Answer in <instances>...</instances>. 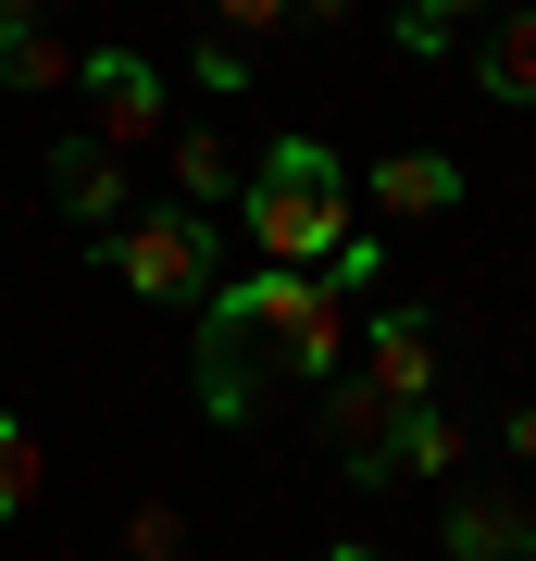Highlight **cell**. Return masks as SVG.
Returning a JSON list of instances; mask_svg holds the SVG:
<instances>
[{"instance_id":"cell-4","label":"cell","mask_w":536,"mask_h":561,"mask_svg":"<svg viewBox=\"0 0 536 561\" xmlns=\"http://www.w3.org/2000/svg\"><path fill=\"white\" fill-rule=\"evenodd\" d=\"M387 437H399V400L375 375H324V449L350 461V486H399L387 474Z\"/></svg>"},{"instance_id":"cell-9","label":"cell","mask_w":536,"mask_h":561,"mask_svg":"<svg viewBox=\"0 0 536 561\" xmlns=\"http://www.w3.org/2000/svg\"><path fill=\"white\" fill-rule=\"evenodd\" d=\"M475 76H487V101H512V113H536V0H512V13L487 25Z\"/></svg>"},{"instance_id":"cell-17","label":"cell","mask_w":536,"mask_h":561,"mask_svg":"<svg viewBox=\"0 0 536 561\" xmlns=\"http://www.w3.org/2000/svg\"><path fill=\"white\" fill-rule=\"evenodd\" d=\"M25 25H50V0H0V38H25Z\"/></svg>"},{"instance_id":"cell-2","label":"cell","mask_w":536,"mask_h":561,"mask_svg":"<svg viewBox=\"0 0 536 561\" xmlns=\"http://www.w3.org/2000/svg\"><path fill=\"white\" fill-rule=\"evenodd\" d=\"M100 262H113V287H138V300H213L225 287V238H213V213H125V225H100Z\"/></svg>"},{"instance_id":"cell-5","label":"cell","mask_w":536,"mask_h":561,"mask_svg":"<svg viewBox=\"0 0 536 561\" xmlns=\"http://www.w3.org/2000/svg\"><path fill=\"white\" fill-rule=\"evenodd\" d=\"M50 213H62V225H88V238H100V225H125V213H138V187H125V150L62 138V150H50Z\"/></svg>"},{"instance_id":"cell-19","label":"cell","mask_w":536,"mask_h":561,"mask_svg":"<svg viewBox=\"0 0 536 561\" xmlns=\"http://www.w3.org/2000/svg\"><path fill=\"white\" fill-rule=\"evenodd\" d=\"M299 13H312V25H350V13H362V0H299Z\"/></svg>"},{"instance_id":"cell-15","label":"cell","mask_w":536,"mask_h":561,"mask_svg":"<svg viewBox=\"0 0 536 561\" xmlns=\"http://www.w3.org/2000/svg\"><path fill=\"white\" fill-rule=\"evenodd\" d=\"M175 537H187L175 512H138V524H125V549H138V561H175Z\"/></svg>"},{"instance_id":"cell-6","label":"cell","mask_w":536,"mask_h":561,"mask_svg":"<svg viewBox=\"0 0 536 561\" xmlns=\"http://www.w3.org/2000/svg\"><path fill=\"white\" fill-rule=\"evenodd\" d=\"M536 549V486H461L449 500V561H524Z\"/></svg>"},{"instance_id":"cell-21","label":"cell","mask_w":536,"mask_h":561,"mask_svg":"<svg viewBox=\"0 0 536 561\" xmlns=\"http://www.w3.org/2000/svg\"><path fill=\"white\" fill-rule=\"evenodd\" d=\"M524 561H536V549H524Z\"/></svg>"},{"instance_id":"cell-16","label":"cell","mask_w":536,"mask_h":561,"mask_svg":"<svg viewBox=\"0 0 536 561\" xmlns=\"http://www.w3.org/2000/svg\"><path fill=\"white\" fill-rule=\"evenodd\" d=\"M499 449H512L524 474H536V400H512V412H499Z\"/></svg>"},{"instance_id":"cell-12","label":"cell","mask_w":536,"mask_h":561,"mask_svg":"<svg viewBox=\"0 0 536 561\" xmlns=\"http://www.w3.org/2000/svg\"><path fill=\"white\" fill-rule=\"evenodd\" d=\"M38 486H50L38 424H25V412H0V524H25V512H38Z\"/></svg>"},{"instance_id":"cell-20","label":"cell","mask_w":536,"mask_h":561,"mask_svg":"<svg viewBox=\"0 0 536 561\" xmlns=\"http://www.w3.org/2000/svg\"><path fill=\"white\" fill-rule=\"evenodd\" d=\"M312 561H387V549H312Z\"/></svg>"},{"instance_id":"cell-3","label":"cell","mask_w":536,"mask_h":561,"mask_svg":"<svg viewBox=\"0 0 536 561\" xmlns=\"http://www.w3.org/2000/svg\"><path fill=\"white\" fill-rule=\"evenodd\" d=\"M76 88H88V113H100V150L162 138V101H175L150 50H76Z\"/></svg>"},{"instance_id":"cell-14","label":"cell","mask_w":536,"mask_h":561,"mask_svg":"<svg viewBox=\"0 0 536 561\" xmlns=\"http://www.w3.org/2000/svg\"><path fill=\"white\" fill-rule=\"evenodd\" d=\"M287 25H299V0H213V38H287Z\"/></svg>"},{"instance_id":"cell-10","label":"cell","mask_w":536,"mask_h":561,"mask_svg":"<svg viewBox=\"0 0 536 561\" xmlns=\"http://www.w3.org/2000/svg\"><path fill=\"white\" fill-rule=\"evenodd\" d=\"M461 449H475V437H461V412L412 400V412H399V437H387V474H424V486H437V474H461Z\"/></svg>"},{"instance_id":"cell-7","label":"cell","mask_w":536,"mask_h":561,"mask_svg":"<svg viewBox=\"0 0 536 561\" xmlns=\"http://www.w3.org/2000/svg\"><path fill=\"white\" fill-rule=\"evenodd\" d=\"M362 375H375L399 412L437 400V324H424V312H375V324H362Z\"/></svg>"},{"instance_id":"cell-1","label":"cell","mask_w":536,"mask_h":561,"mask_svg":"<svg viewBox=\"0 0 536 561\" xmlns=\"http://www.w3.org/2000/svg\"><path fill=\"white\" fill-rule=\"evenodd\" d=\"M238 225L262 262H299V275H324V250L350 238V162L324 138H275L262 150V175L238 187Z\"/></svg>"},{"instance_id":"cell-13","label":"cell","mask_w":536,"mask_h":561,"mask_svg":"<svg viewBox=\"0 0 536 561\" xmlns=\"http://www.w3.org/2000/svg\"><path fill=\"white\" fill-rule=\"evenodd\" d=\"M0 88H13V101L25 88H76V50H62L50 25H25V38H0Z\"/></svg>"},{"instance_id":"cell-18","label":"cell","mask_w":536,"mask_h":561,"mask_svg":"<svg viewBox=\"0 0 536 561\" xmlns=\"http://www.w3.org/2000/svg\"><path fill=\"white\" fill-rule=\"evenodd\" d=\"M412 13H437V25H461V13H499V0H412Z\"/></svg>"},{"instance_id":"cell-11","label":"cell","mask_w":536,"mask_h":561,"mask_svg":"<svg viewBox=\"0 0 536 561\" xmlns=\"http://www.w3.org/2000/svg\"><path fill=\"white\" fill-rule=\"evenodd\" d=\"M175 187H187L175 213H225V201H238L250 175H238V150H225L213 125H187V138H175Z\"/></svg>"},{"instance_id":"cell-8","label":"cell","mask_w":536,"mask_h":561,"mask_svg":"<svg viewBox=\"0 0 536 561\" xmlns=\"http://www.w3.org/2000/svg\"><path fill=\"white\" fill-rule=\"evenodd\" d=\"M362 187H375L387 225H437V213H461V162H449V150H387Z\"/></svg>"}]
</instances>
